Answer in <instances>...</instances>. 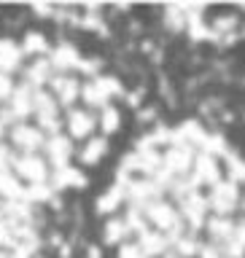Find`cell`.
I'll list each match as a JSON object with an SVG mask.
<instances>
[{
  "instance_id": "cell-1",
  "label": "cell",
  "mask_w": 245,
  "mask_h": 258,
  "mask_svg": "<svg viewBox=\"0 0 245 258\" xmlns=\"http://www.w3.org/2000/svg\"><path fill=\"white\" fill-rule=\"evenodd\" d=\"M127 89L43 32L0 38V197L43 207L84 188L124 124Z\"/></svg>"
},
{
  "instance_id": "cell-3",
  "label": "cell",
  "mask_w": 245,
  "mask_h": 258,
  "mask_svg": "<svg viewBox=\"0 0 245 258\" xmlns=\"http://www.w3.org/2000/svg\"><path fill=\"white\" fill-rule=\"evenodd\" d=\"M162 14L194 43L234 46L245 40V6H167Z\"/></svg>"
},
{
  "instance_id": "cell-2",
  "label": "cell",
  "mask_w": 245,
  "mask_h": 258,
  "mask_svg": "<svg viewBox=\"0 0 245 258\" xmlns=\"http://www.w3.org/2000/svg\"><path fill=\"white\" fill-rule=\"evenodd\" d=\"M116 258H245V159L200 121L129 145L97 199Z\"/></svg>"
},
{
  "instance_id": "cell-4",
  "label": "cell",
  "mask_w": 245,
  "mask_h": 258,
  "mask_svg": "<svg viewBox=\"0 0 245 258\" xmlns=\"http://www.w3.org/2000/svg\"><path fill=\"white\" fill-rule=\"evenodd\" d=\"M46 247L40 207H27L0 197V258H38Z\"/></svg>"
}]
</instances>
